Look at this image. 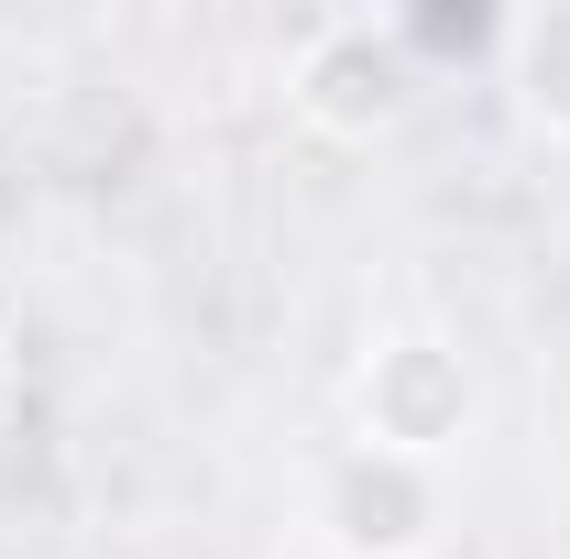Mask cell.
Segmentation results:
<instances>
[{"instance_id": "cell-5", "label": "cell", "mask_w": 570, "mask_h": 559, "mask_svg": "<svg viewBox=\"0 0 570 559\" xmlns=\"http://www.w3.org/2000/svg\"><path fill=\"white\" fill-rule=\"evenodd\" d=\"M395 33H406V56L428 77L450 67V56H483V67L504 56V11H395Z\"/></svg>"}, {"instance_id": "cell-3", "label": "cell", "mask_w": 570, "mask_h": 559, "mask_svg": "<svg viewBox=\"0 0 570 559\" xmlns=\"http://www.w3.org/2000/svg\"><path fill=\"white\" fill-rule=\"evenodd\" d=\"M307 527H318L330 559H439V538H450V472L406 461V450H373V439H341L307 472Z\"/></svg>"}, {"instance_id": "cell-6", "label": "cell", "mask_w": 570, "mask_h": 559, "mask_svg": "<svg viewBox=\"0 0 570 559\" xmlns=\"http://www.w3.org/2000/svg\"><path fill=\"white\" fill-rule=\"evenodd\" d=\"M11 395H22V362H11V318H0V418H11Z\"/></svg>"}, {"instance_id": "cell-1", "label": "cell", "mask_w": 570, "mask_h": 559, "mask_svg": "<svg viewBox=\"0 0 570 559\" xmlns=\"http://www.w3.org/2000/svg\"><path fill=\"white\" fill-rule=\"evenodd\" d=\"M439 77L406 56L395 11H318L285 45V110L318 143H395Z\"/></svg>"}, {"instance_id": "cell-2", "label": "cell", "mask_w": 570, "mask_h": 559, "mask_svg": "<svg viewBox=\"0 0 570 559\" xmlns=\"http://www.w3.org/2000/svg\"><path fill=\"white\" fill-rule=\"evenodd\" d=\"M341 406H352V439L450 472V450L483 428V373H472V351L450 330H384V341H362Z\"/></svg>"}, {"instance_id": "cell-4", "label": "cell", "mask_w": 570, "mask_h": 559, "mask_svg": "<svg viewBox=\"0 0 570 559\" xmlns=\"http://www.w3.org/2000/svg\"><path fill=\"white\" fill-rule=\"evenodd\" d=\"M494 88L515 99V121H527L538 143H560V154H570V0H527V11H504Z\"/></svg>"}]
</instances>
